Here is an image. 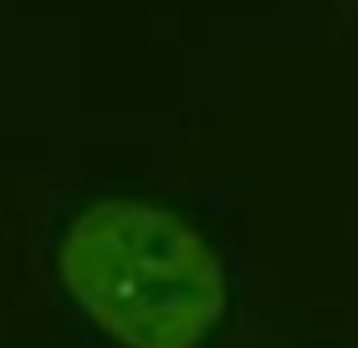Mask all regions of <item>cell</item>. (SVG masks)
I'll return each instance as SVG.
<instances>
[{
  "label": "cell",
  "mask_w": 358,
  "mask_h": 348,
  "mask_svg": "<svg viewBox=\"0 0 358 348\" xmlns=\"http://www.w3.org/2000/svg\"><path fill=\"white\" fill-rule=\"evenodd\" d=\"M57 281L113 348H200L231 312L220 251L154 200L83 205L57 241Z\"/></svg>",
  "instance_id": "obj_1"
}]
</instances>
